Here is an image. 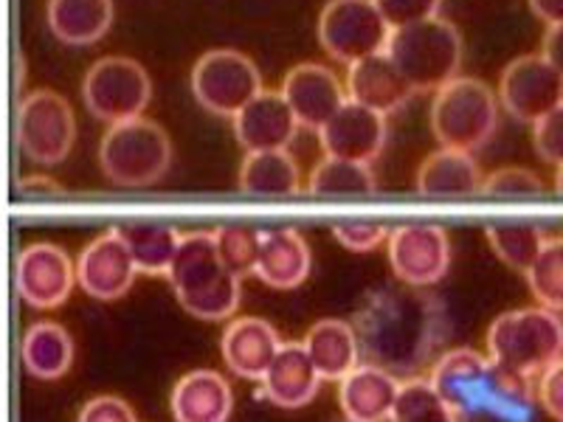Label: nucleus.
Masks as SVG:
<instances>
[{
  "label": "nucleus",
  "instance_id": "nucleus-1",
  "mask_svg": "<svg viewBox=\"0 0 563 422\" xmlns=\"http://www.w3.org/2000/svg\"><path fill=\"white\" fill-rule=\"evenodd\" d=\"M352 324L366 364L409 378L434 358L449 335L445 304L426 288L404 281L372 290Z\"/></svg>",
  "mask_w": 563,
  "mask_h": 422
},
{
  "label": "nucleus",
  "instance_id": "nucleus-2",
  "mask_svg": "<svg viewBox=\"0 0 563 422\" xmlns=\"http://www.w3.org/2000/svg\"><path fill=\"white\" fill-rule=\"evenodd\" d=\"M429 380L460 417H490L499 422H530L536 386L512 378L490 355L456 346L442 352Z\"/></svg>",
  "mask_w": 563,
  "mask_h": 422
},
{
  "label": "nucleus",
  "instance_id": "nucleus-3",
  "mask_svg": "<svg viewBox=\"0 0 563 422\" xmlns=\"http://www.w3.org/2000/svg\"><path fill=\"white\" fill-rule=\"evenodd\" d=\"M167 279L180 308L195 319L225 321L240 308V276L220 259L214 231H192L180 237Z\"/></svg>",
  "mask_w": 563,
  "mask_h": 422
},
{
  "label": "nucleus",
  "instance_id": "nucleus-4",
  "mask_svg": "<svg viewBox=\"0 0 563 422\" xmlns=\"http://www.w3.org/2000/svg\"><path fill=\"white\" fill-rule=\"evenodd\" d=\"M485 346L490 360L536 386L538 378L563 355V321L555 310L519 308L496 315L487 326Z\"/></svg>",
  "mask_w": 563,
  "mask_h": 422
},
{
  "label": "nucleus",
  "instance_id": "nucleus-5",
  "mask_svg": "<svg viewBox=\"0 0 563 422\" xmlns=\"http://www.w3.org/2000/svg\"><path fill=\"white\" fill-rule=\"evenodd\" d=\"M386 54L415 93H437L460 77L462 34L445 18H429L395 29Z\"/></svg>",
  "mask_w": 563,
  "mask_h": 422
},
{
  "label": "nucleus",
  "instance_id": "nucleus-6",
  "mask_svg": "<svg viewBox=\"0 0 563 422\" xmlns=\"http://www.w3.org/2000/svg\"><path fill=\"white\" fill-rule=\"evenodd\" d=\"M99 167L110 184L124 189L153 186L173 167V138L147 115L110 124L99 141Z\"/></svg>",
  "mask_w": 563,
  "mask_h": 422
},
{
  "label": "nucleus",
  "instance_id": "nucleus-7",
  "mask_svg": "<svg viewBox=\"0 0 563 422\" xmlns=\"http://www.w3.org/2000/svg\"><path fill=\"white\" fill-rule=\"evenodd\" d=\"M499 93L476 77H456L431 99V133L442 147L476 153L499 130Z\"/></svg>",
  "mask_w": 563,
  "mask_h": 422
},
{
  "label": "nucleus",
  "instance_id": "nucleus-8",
  "mask_svg": "<svg viewBox=\"0 0 563 422\" xmlns=\"http://www.w3.org/2000/svg\"><path fill=\"white\" fill-rule=\"evenodd\" d=\"M153 99V79L133 57H102L82 79V102L99 122L119 124L144 115Z\"/></svg>",
  "mask_w": 563,
  "mask_h": 422
},
{
  "label": "nucleus",
  "instance_id": "nucleus-9",
  "mask_svg": "<svg viewBox=\"0 0 563 422\" xmlns=\"http://www.w3.org/2000/svg\"><path fill=\"white\" fill-rule=\"evenodd\" d=\"M195 102L211 115L234 119L251 99L263 93V74L249 54L238 48H211L189 74Z\"/></svg>",
  "mask_w": 563,
  "mask_h": 422
},
{
  "label": "nucleus",
  "instance_id": "nucleus-10",
  "mask_svg": "<svg viewBox=\"0 0 563 422\" xmlns=\"http://www.w3.org/2000/svg\"><path fill=\"white\" fill-rule=\"evenodd\" d=\"M391 32L375 0H327L316 26L327 57L344 65L386 52Z\"/></svg>",
  "mask_w": 563,
  "mask_h": 422
},
{
  "label": "nucleus",
  "instance_id": "nucleus-11",
  "mask_svg": "<svg viewBox=\"0 0 563 422\" xmlns=\"http://www.w3.org/2000/svg\"><path fill=\"white\" fill-rule=\"evenodd\" d=\"M18 144L37 167H57L77 144V113L68 99L52 88L23 97L18 110Z\"/></svg>",
  "mask_w": 563,
  "mask_h": 422
},
{
  "label": "nucleus",
  "instance_id": "nucleus-12",
  "mask_svg": "<svg viewBox=\"0 0 563 422\" xmlns=\"http://www.w3.org/2000/svg\"><path fill=\"white\" fill-rule=\"evenodd\" d=\"M499 102L516 122L536 124L563 104V77L544 54H525L505 65Z\"/></svg>",
  "mask_w": 563,
  "mask_h": 422
},
{
  "label": "nucleus",
  "instance_id": "nucleus-13",
  "mask_svg": "<svg viewBox=\"0 0 563 422\" xmlns=\"http://www.w3.org/2000/svg\"><path fill=\"white\" fill-rule=\"evenodd\" d=\"M391 274L404 285L431 288L451 268L449 231L434 223H411L391 229L386 243Z\"/></svg>",
  "mask_w": 563,
  "mask_h": 422
},
{
  "label": "nucleus",
  "instance_id": "nucleus-14",
  "mask_svg": "<svg viewBox=\"0 0 563 422\" xmlns=\"http://www.w3.org/2000/svg\"><path fill=\"white\" fill-rule=\"evenodd\" d=\"M20 299L34 310H57L74 293L77 263H70L65 248L54 243H32L20 251L14 265Z\"/></svg>",
  "mask_w": 563,
  "mask_h": 422
},
{
  "label": "nucleus",
  "instance_id": "nucleus-15",
  "mask_svg": "<svg viewBox=\"0 0 563 422\" xmlns=\"http://www.w3.org/2000/svg\"><path fill=\"white\" fill-rule=\"evenodd\" d=\"M141 270L128 243L119 237L115 229L90 240L77 259L79 288L97 301H115L128 296Z\"/></svg>",
  "mask_w": 563,
  "mask_h": 422
},
{
  "label": "nucleus",
  "instance_id": "nucleus-16",
  "mask_svg": "<svg viewBox=\"0 0 563 422\" xmlns=\"http://www.w3.org/2000/svg\"><path fill=\"white\" fill-rule=\"evenodd\" d=\"M282 93L294 108L301 127L319 133L346 102V85L341 82L333 68L321 63H299L285 74Z\"/></svg>",
  "mask_w": 563,
  "mask_h": 422
},
{
  "label": "nucleus",
  "instance_id": "nucleus-17",
  "mask_svg": "<svg viewBox=\"0 0 563 422\" xmlns=\"http://www.w3.org/2000/svg\"><path fill=\"white\" fill-rule=\"evenodd\" d=\"M389 115L375 113L358 102H346L339 113L319 130L324 155L372 164L378 160L389 138Z\"/></svg>",
  "mask_w": 563,
  "mask_h": 422
},
{
  "label": "nucleus",
  "instance_id": "nucleus-18",
  "mask_svg": "<svg viewBox=\"0 0 563 422\" xmlns=\"http://www.w3.org/2000/svg\"><path fill=\"white\" fill-rule=\"evenodd\" d=\"M231 127L245 153H271L288 149L301 124L282 90H263L231 119Z\"/></svg>",
  "mask_w": 563,
  "mask_h": 422
},
{
  "label": "nucleus",
  "instance_id": "nucleus-19",
  "mask_svg": "<svg viewBox=\"0 0 563 422\" xmlns=\"http://www.w3.org/2000/svg\"><path fill=\"white\" fill-rule=\"evenodd\" d=\"M282 344L274 326L260 315H240L225 324V333L220 338L223 360L238 378L263 380L268 366L279 355Z\"/></svg>",
  "mask_w": 563,
  "mask_h": 422
},
{
  "label": "nucleus",
  "instance_id": "nucleus-20",
  "mask_svg": "<svg viewBox=\"0 0 563 422\" xmlns=\"http://www.w3.org/2000/svg\"><path fill=\"white\" fill-rule=\"evenodd\" d=\"M346 97L350 102H358L375 113L391 115L404 110L415 90L397 70L391 57L386 52L372 54V57L358 59V63L346 65Z\"/></svg>",
  "mask_w": 563,
  "mask_h": 422
},
{
  "label": "nucleus",
  "instance_id": "nucleus-21",
  "mask_svg": "<svg viewBox=\"0 0 563 422\" xmlns=\"http://www.w3.org/2000/svg\"><path fill=\"white\" fill-rule=\"evenodd\" d=\"M400 380L380 366L361 364L339 384V406L346 422H389Z\"/></svg>",
  "mask_w": 563,
  "mask_h": 422
},
{
  "label": "nucleus",
  "instance_id": "nucleus-22",
  "mask_svg": "<svg viewBox=\"0 0 563 422\" xmlns=\"http://www.w3.org/2000/svg\"><path fill=\"white\" fill-rule=\"evenodd\" d=\"M321 380L324 378L310 360L305 344L290 341V344H282L279 355L268 366L260 384H263L265 400H271L279 409H305L319 395Z\"/></svg>",
  "mask_w": 563,
  "mask_h": 422
},
{
  "label": "nucleus",
  "instance_id": "nucleus-23",
  "mask_svg": "<svg viewBox=\"0 0 563 422\" xmlns=\"http://www.w3.org/2000/svg\"><path fill=\"white\" fill-rule=\"evenodd\" d=\"M175 422H229L234 391L214 369H192L175 384L169 397Z\"/></svg>",
  "mask_w": 563,
  "mask_h": 422
},
{
  "label": "nucleus",
  "instance_id": "nucleus-24",
  "mask_svg": "<svg viewBox=\"0 0 563 422\" xmlns=\"http://www.w3.org/2000/svg\"><path fill=\"white\" fill-rule=\"evenodd\" d=\"M313 268L308 240L296 229H268L260 240L256 276L274 290H294L305 285Z\"/></svg>",
  "mask_w": 563,
  "mask_h": 422
},
{
  "label": "nucleus",
  "instance_id": "nucleus-25",
  "mask_svg": "<svg viewBox=\"0 0 563 422\" xmlns=\"http://www.w3.org/2000/svg\"><path fill=\"white\" fill-rule=\"evenodd\" d=\"M305 349L319 375L330 384H341L355 366H361V341L352 321L321 319L305 335Z\"/></svg>",
  "mask_w": 563,
  "mask_h": 422
},
{
  "label": "nucleus",
  "instance_id": "nucleus-26",
  "mask_svg": "<svg viewBox=\"0 0 563 422\" xmlns=\"http://www.w3.org/2000/svg\"><path fill=\"white\" fill-rule=\"evenodd\" d=\"M482 175L474 153L440 147L429 158H422L415 186L426 198H467L482 192Z\"/></svg>",
  "mask_w": 563,
  "mask_h": 422
},
{
  "label": "nucleus",
  "instance_id": "nucleus-27",
  "mask_svg": "<svg viewBox=\"0 0 563 422\" xmlns=\"http://www.w3.org/2000/svg\"><path fill=\"white\" fill-rule=\"evenodd\" d=\"M115 20L113 0H48L45 23L65 45H93L110 32Z\"/></svg>",
  "mask_w": 563,
  "mask_h": 422
},
{
  "label": "nucleus",
  "instance_id": "nucleus-28",
  "mask_svg": "<svg viewBox=\"0 0 563 422\" xmlns=\"http://www.w3.org/2000/svg\"><path fill=\"white\" fill-rule=\"evenodd\" d=\"M238 186L254 198H290L301 189L299 164L288 149L245 153L240 164Z\"/></svg>",
  "mask_w": 563,
  "mask_h": 422
},
{
  "label": "nucleus",
  "instance_id": "nucleus-29",
  "mask_svg": "<svg viewBox=\"0 0 563 422\" xmlns=\"http://www.w3.org/2000/svg\"><path fill=\"white\" fill-rule=\"evenodd\" d=\"M23 366L37 380H59L74 366V338L57 321H37L23 335Z\"/></svg>",
  "mask_w": 563,
  "mask_h": 422
},
{
  "label": "nucleus",
  "instance_id": "nucleus-30",
  "mask_svg": "<svg viewBox=\"0 0 563 422\" xmlns=\"http://www.w3.org/2000/svg\"><path fill=\"white\" fill-rule=\"evenodd\" d=\"M113 229L128 243L141 274L167 276L175 251L180 245V237H184L178 229L167 223H150V220H128V223H119Z\"/></svg>",
  "mask_w": 563,
  "mask_h": 422
},
{
  "label": "nucleus",
  "instance_id": "nucleus-31",
  "mask_svg": "<svg viewBox=\"0 0 563 422\" xmlns=\"http://www.w3.org/2000/svg\"><path fill=\"white\" fill-rule=\"evenodd\" d=\"M308 192L319 198H361L378 192L372 164L324 155L308 178Z\"/></svg>",
  "mask_w": 563,
  "mask_h": 422
},
{
  "label": "nucleus",
  "instance_id": "nucleus-32",
  "mask_svg": "<svg viewBox=\"0 0 563 422\" xmlns=\"http://www.w3.org/2000/svg\"><path fill=\"white\" fill-rule=\"evenodd\" d=\"M485 237L501 263L510 265L512 270H521V274H527V270L532 268L538 254H541L544 245L550 243L547 231L541 229V225L532 223L485 225Z\"/></svg>",
  "mask_w": 563,
  "mask_h": 422
},
{
  "label": "nucleus",
  "instance_id": "nucleus-33",
  "mask_svg": "<svg viewBox=\"0 0 563 422\" xmlns=\"http://www.w3.org/2000/svg\"><path fill=\"white\" fill-rule=\"evenodd\" d=\"M460 411L437 391L429 378H409L400 384L389 422H460Z\"/></svg>",
  "mask_w": 563,
  "mask_h": 422
},
{
  "label": "nucleus",
  "instance_id": "nucleus-34",
  "mask_svg": "<svg viewBox=\"0 0 563 422\" xmlns=\"http://www.w3.org/2000/svg\"><path fill=\"white\" fill-rule=\"evenodd\" d=\"M525 276L532 299L541 308L563 313V237H550V243L544 245V251L538 254Z\"/></svg>",
  "mask_w": 563,
  "mask_h": 422
},
{
  "label": "nucleus",
  "instance_id": "nucleus-35",
  "mask_svg": "<svg viewBox=\"0 0 563 422\" xmlns=\"http://www.w3.org/2000/svg\"><path fill=\"white\" fill-rule=\"evenodd\" d=\"M214 240H218L220 259H223L225 268L234 270L240 279L249 274H256L263 231L249 229V225H223V229L214 231Z\"/></svg>",
  "mask_w": 563,
  "mask_h": 422
},
{
  "label": "nucleus",
  "instance_id": "nucleus-36",
  "mask_svg": "<svg viewBox=\"0 0 563 422\" xmlns=\"http://www.w3.org/2000/svg\"><path fill=\"white\" fill-rule=\"evenodd\" d=\"M544 192L547 184L532 169L505 167L485 175L479 195H485V198H536V195Z\"/></svg>",
  "mask_w": 563,
  "mask_h": 422
},
{
  "label": "nucleus",
  "instance_id": "nucleus-37",
  "mask_svg": "<svg viewBox=\"0 0 563 422\" xmlns=\"http://www.w3.org/2000/svg\"><path fill=\"white\" fill-rule=\"evenodd\" d=\"M391 229L384 223H372V220H344V223L333 225L335 243L344 245L352 254H369V251L380 248L389 243Z\"/></svg>",
  "mask_w": 563,
  "mask_h": 422
},
{
  "label": "nucleus",
  "instance_id": "nucleus-38",
  "mask_svg": "<svg viewBox=\"0 0 563 422\" xmlns=\"http://www.w3.org/2000/svg\"><path fill=\"white\" fill-rule=\"evenodd\" d=\"M532 144H536L538 158L561 167L563 164V104H558L552 113H547L541 122L532 124Z\"/></svg>",
  "mask_w": 563,
  "mask_h": 422
},
{
  "label": "nucleus",
  "instance_id": "nucleus-39",
  "mask_svg": "<svg viewBox=\"0 0 563 422\" xmlns=\"http://www.w3.org/2000/svg\"><path fill=\"white\" fill-rule=\"evenodd\" d=\"M391 29H404L440 14L442 0H375Z\"/></svg>",
  "mask_w": 563,
  "mask_h": 422
},
{
  "label": "nucleus",
  "instance_id": "nucleus-40",
  "mask_svg": "<svg viewBox=\"0 0 563 422\" xmlns=\"http://www.w3.org/2000/svg\"><path fill=\"white\" fill-rule=\"evenodd\" d=\"M77 422H139L135 411L128 400L115 395L90 397L88 403L79 409Z\"/></svg>",
  "mask_w": 563,
  "mask_h": 422
},
{
  "label": "nucleus",
  "instance_id": "nucleus-41",
  "mask_svg": "<svg viewBox=\"0 0 563 422\" xmlns=\"http://www.w3.org/2000/svg\"><path fill=\"white\" fill-rule=\"evenodd\" d=\"M536 400L555 422H563V355L538 378Z\"/></svg>",
  "mask_w": 563,
  "mask_h": 422
},
{
  "label": "nucleus",
  "instance_id": "nucleus-42",
  "mask_svg": "<svg viewBox=\"0 0 563 422\" xmlns=\"http://www.w3.org/2000/svg\"><path fill=\"white\" fill-rule=\"evenodd\" d=\"M541 54H544V57L555 65L558 74L563 77V23L547 29L544 43H541Z\"/></svg>",
  "mask_w": 563,
  "mask_h": 422
},
{
  "label": "nucleus",
  "instance_id": "nucleus-43",
  "mask_svg": "<svg viewBox=\"0 0 563 422\" xmlns=\"http://www.w3.org/2000/svg\"><path fill=\"white\" fill-rule=\"evenodd\" d=\"M541 23H547V29L563 23V0H527Z\"/></svg>",
  "mask_w": 563,
  "mask_h": 422
},
{
  "label": "nucleus",
  "instance_id": "nucleus-44",
  "mask_svg": "<svg viewBox=\"0 0 563 422\" xmlns=\"http://www.w3.org/2000/svg\"><path fill=\"white\" fill-rule=\"evenodd\" d=\"M63 186L57 184L48 175H29V178L20 180V192L26 195V198H34V195H59Z\"/></svg>",
  "mask_w": 563,
  "mask_h": 422
},
{
  "label": "nucleus",
  "instance_id": "nucleus-45",
  "mask_svg": "<svg viewBox=\"0 0 563 422\" xmlns=\"http://www.w3.org/2000/svg\"><path fill=\"white\" fill-rule=\"evenodd\" d=\"M555 192L563 195V164L555 169Z\"/></svg>",
  "mask_w": 563,
  "mask_h": 422
}]
</instances>
